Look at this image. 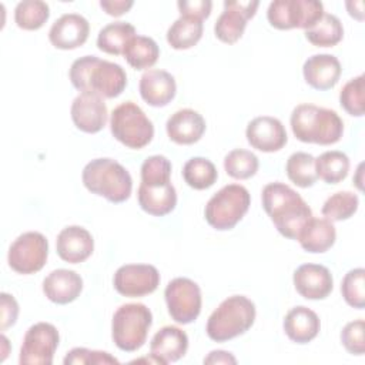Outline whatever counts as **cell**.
I'll use <instances>...</instances> for the list:
<instances>
[{
	"instance_id": "b9f144b4",
	"label": "cell",
	"mask_w": 365,
	"mask_h": 365,
	"mask_svg": "<svg viewBox=\"0 0 365 365\" xmlns=\"http://www.w3.org/2000/svg\"><path fill=\"white\" fill-rule=\"evenodd\" d=\"M63 362H64V365H71V364L101 365V364H118V359L104 351H93V349H87V348H73L71 351L67 352Z\"/></svg>"
},
{
	"instance_id": "ba28073f",
	"label": "cell",
	"mask_w": 365,
	"mask_h": 365,
	"mask_svg": "<svg viewBox=\"0 0 365 365\" xmlns=\"http://www.w3.org/2000/svg\"><path fill=\"white\" fill-rule=\"evenodd\" d=\"M110 130L117 141L133 150L144 148L154 137L151 120L133 101H124L111 111Z\"/></svg>"
},
{
	"instance_id": "30bf717a",
	"label": "cell",
	"mask_w": 365,
	"mask_h": 365,
	"mask_svg": "<svg viewBox=\"0 0 365 365\" xmlns=\"http://www.w3.org/2000/svg\"><path fill=\"white\" fill-rule=\"evenodd\" d=\"M48 257V241L37 231H27L19 235L9 248L7 262L17 274L38 272Z\"/></svg>"
},
{
	"instance_id": "8992f818",
	"label": "cell",
	"mask_w": 365,
	"mask_h": 365,
	"mask_svg": "<svg viewBox=\"0 0 365 365\" xmlns=\"http://www.w3.org/2000/svg\"><path fill=\"white\" fill-rule=\"evenodd\" d=\"M153 324L151 311L140 302L124 304L113 315L111 336L115 346L125 352L140 349Z\"/></svg>"
},
{
	"instance_id": "f35d334b",
	"label": "cell",
	"mask_w": 365,
	"mask_h": 365,
	"mask_svg": "<svg viewBox=\"0 0 365 365\" xmlns=\"http://www.w3.org/2000/svg\"><path fill=\"white\" fill-rule=\"evenodd\" d=\"M341 292L349 307L362 309L365 307V269L354 268L348 271L342 279Z\"/></svg>"
},
{
	"instance_id": "603a6c76",
	"label": "cell",
	"mask_w": 365,
	"mask_h": 365,
	"mask_svg": "<svg viewBox=\"0 0 365 365\" xmlns=\"http://www.w3.org/2000/svg\"><path fill=\"white\" fill-rule=\"evenodd\" d=\"M83 279L71 269H54L43 281V292L54 304L64 305L73 302L80 297Z\"/></svg>"
},
{
	"instance_id": "3957f363",
	"label": "cell",
	"mask_w": 365,
	"mask_h": 365,
	"mask_svg": "<svg viewBox=\"0 0 365 365\" xmlns=\"http://www.w3.org/2000/svg\"><path fill=\"white\" fill-rule=\"evenodd\" d=\"M292 133L302 143L331 145L344 134V121L336 111L315 104L297 106L289 118Z\"/></svg>"
},
{
	"instance_id": "83f0119b",
	"label": "cell",
	"mask_w": 365,
	"mask_h": 365,
	"mask_svg": "<svg viewBox=\"0 0 365 365\" xmlns=\"http://www.w3.org/2000/svg\"><path fill=\"white\" fill-rule=\"evenodd\" d=\"M202 20L191 16H180L167 30V41L175 50H187L202 37Z\"/></svg>"
},
{
	"instance_id": "ee69618b",
	"label": "cell",
	"mask_w": 365,
	"mask_h": 365,
	"mask_svg": "<svg viewBox=\"0 0 365 365\" xmlns=\"http://www.w3.org/2000/svg\"><path fill=\"white\" fill-rule=\"evenodd\" d=\"M0 311H1V325L0 329L6 331L7 328L13 327L17 321L19 317V304L14 299L13 295L7 294V292H1L0 294Z\"/></svg>"
},
{
	"instance_id": "4316f807",
	"label": "cell",
	"mask_w": 365,
	"mask_h": 365,
	"mask_svg": "<svg viewBox=\"0 0 365 365\" xmlns=\"http://www.w3.org/2000/svg\"><path fill=\"white\" fill-rule=\"evenodd\" d=\"M336 240V231L332 221L327 218H311L302 231L299 232L297 241L311 254H319L328 251Z\"/></svg>"
},
{
	"instance_id": "4fadbf2b",
	"label": "cell",
	"mask_w": 365,
	"mask_h": 365,
	"mask_svg": "<svg viewBox=\"0 0 365 365\" xmlns=\"http://www.w3.org/2000/svg\"><path fill=\"white\" fill-rule=\"evenodd\" d=\"M113 284L118 294L128 298H138L158 288L160 272L150 264H125L115 271Z\"/></svg>"
},
{
	"instance_id": "7a4b0ae2",
	"label": "cell",
	"mask_w": 365,
	"mask_h": 365,
	"mask_svg": "<svg viewBox=\"0 0 365 365\" xmlns=\"http://www.w3.org/2000/svg\"><path fill=\"white\" fill-rule=\"evenodd\" d=\"M68 77L78 91L91 93L101 98H115L127 86V74L120 64L96 56L74 60Z\"/></svg>"
},
{
	"instance_id": "ac0fdd59",
	"label": "cell",
	"mask_w": 365,
	"mask_h": 365,
	"mask_svg": "<svg viewBox=\"0 0 365 365\" xmlns=\"http://www.w3.org/2000/svg\"><path fill=\"white\" fill-rule=\"evenodd\" d=\"M90 33L86 17L77 13H67L58 17L48 31L50 43L60 50H73L83 46Z\"/></svg>"
},
{
	"instance_id": "8fae6325",
	"label": "cell",
	"mask_w": 365,
	"mask_h": 365,
	"mask_svg": "<svg viewBox=\"0 0 365 365\" xmlns=\"http://www.w3.org/2000/svg\"><path fill=\"white\" fill-rule=\"evenodd\" d=\"M164 298L168 314L177 324H191L201 312V289L190 278L171 279L164 289Z\"/></svg>"
},
{
	"instance_id": "7c38bea8",
	"label": "cell",
	"mask_w": 365,
	"mask_h": 365,
	"mask_svg": "<svg viewBox=\"0 0 365 365\" xmlns=\"http://www.w3.org/2000/svg\"><path fill=\"white\" fill-rule=\"evenodd\" d=\"M58 341L60 335L54 325L48 322L31 325L24 334L19 362L21 365H51Z\"/></svg>"
},
{
	"instance_id": "bcb514c9",
	"label": "cell",
	"mask_w": 365,
	"mask_h": 365,
	"mask_svg": "<svg viewBox=\"0 0 365 365\" xmlns=\"http://www.w3.org/2000/svg\"><path fill=\"white\" fill-rule=\"evenodd\" d=\"M204 364H212V365H215V364H227V365L232 364V365H235L237 359L231 352L217 349V351H211L208 354V356L204 358Z\"/></svg>"
},
{
	"instance_id": "c3c4849f",
	"label": "cell",
	"mask_w": 365,
	"mask_h": 365,
	"mask_svg": "<svg viewBox=\"0 0 365 365\" xmlns=\"http://www.w3.org/2000/svg\"><path fill=\"white\" fill-rule=\"evenodd\" d=\"M1 342L4 344V348H3V356H1V359H0V361H4V359H6V356H7V349H6V346L9 345V341H7V338H6L4 335H1Z\"/></svg>"
},
{
	"instance_id": "9c48e42d",
	"label": "cell",
	"mask_w": 365,
	"mask_h": 365,
	"mask_svg": "<svg viewBox=\"0 0 365 365\" xmlns=\"http://www.w3.org/2000/svg\"><path fill=\"white\" fill-rule=\"evenodd\" d=\"M324 16V6L315 0H275L267 11L269 24L278 30L312 27Z\"/></svg>"
},
{
	"instance_id": "1f68e13d",
	"label": "cell",
	"mask_w": 365,
	"mask_h": 365,
	"mask_svg": "<svg viewBox=\"0 0 365 365\" xmlns=\"http://www.w3.org/2000/svg\"><path fill=\"white\" fill-rule=\"evenodd\" d=\"M315 171L318 178L327 184H338L348 175L349 158L345 153L338 150L325 151L315 158Z\"/></svg>"
},
{
	"instance_id": "e0dca14e",
	"label": "cell",
	"mask_w": 365,
	"mask_h": 365,
	"mask_svg": "<svg viewBox=\"0 0 365 365\" xmlns=\"http://www.w3.org/2000/svg\"><path fill=\"white\" fill-rule=\"evenodd\" d=\"M294 287L305 299H324L332 288L334 279L329 269L321 264H302L294 271Z\"/></svg>"
},
{
	"instance_id": "d590c367",
	"label": "cell",
	"mask_w": 365,
	"mask_h": 365,
	"mask_svg": "<svg viewBox=\"0 0 365 365\" xmlns=\"http://www.w3.org/2000/svg\"><path fill=\"white\" fill-rule=\"evenodd\" d=\"M259 167L258 157L244 148L230 151L224 158L225 173L235 180H247L257 174Z\"/></svg>"
},
{
	"instance_id": "74e56055",
	"label": "cell",
	"mask_w": 365,
	"mask_h": 365,
	"mask_svg": "<svg viewBox=\"0 0 365 365\" xmlns=\"http://www.w3.org/2000/svg\"><path fill=\"white\" fill-rule=\"evenodd\" d=\"M365 90V76L359 74L358 77L351 78L342 87L339 93V104L341 107L354 117L364 115V94Z\"/></svg>"
},
{
	"instance_id": "e575fe53",
	"label": "cell",
	"mask_w": 365,
	"mask_h": 365,
	"mask_svg": "<svg viewBox=\"0 0 365 365\" xmlns=\"http://www.w3.org/2000/svg\"><path fill=\"white\" fill-rule=\"evenodd\" d=\"M48 17V4L41 0H24L14 9V21L23 30H38Z\"/></svg>"
},
{
	"instance_id": "d6a6232c",
	"label": "cell",
	"mask_w": 365,
	"mask_h": 365,
	"mask_svg": "<svg viewBox=\"0 0 365 365\" xmlns=\"http://www.w3.org/2000/svg\"><path fill=\"white\" fill-rule=\"evenodd\" d=\"M285 171L289 181L301 188L312 187L318 180L315 171V157L308 153L297 151L291 154L287 160Z\"/></svg>"
},
{
	"instance_id": "ab89813d",
	"label": "cell",
	"mask_w": 365,
	"mask_h": 365,
	"mask_svg": "<svg viewBox=\"0 0 365 365\" xmlns=\"http://www.w3.org/2000/svg\"><path fill=\"white\" fill-rule=\"evenodd\" d=\"M171 163L164 155H151L141 165V182L147 185H165L171 180Z\"/></svg>"
},
{
	"instance_id": "52a82bcc",
	"label": "cell",
	"mask_w": 365,
	"mask_h": 365,
	"mask_svg": "<svg viewBox=\"0 0 365 365\" xmlns=\"http://www.w3.org/2000/svg\"><path fill=\"white\" fill-rule=\"evenodd\" d=\"M250 204L251 195L244 185L228 184L208 200L204 215L212 228L227 231L234 228L242 220Z\"/></svg>"
},
{
	"instance_id": "9a60e30c",
	"label": "cell",
	"mask_w": 365,
	"mask_h": 365,
	"mask_svg": "<svg viewBox=\"0 0 365 365\" xmlns=\"http://www.w3.org/2000/svg\"><path fill=\"white\" fill-rule=\"evenodd\" d=\"M71 120L74 125L88 134H96L107 124V106L104 98L91 93H80L71 103Z\"/></svg>"
},
{
	"instance_id": "d6986e66",
	"label": "cell",
	"mask_w": 365,
	"mask_h": 365,
	"mask_svg": "<svg viewBox=\"0 0 365 365\" xmlns=\"http://www.w3.org/2000/svg\"><path fill=\"white\" fill-rule=\"evenodd\" d=\"M56 250L63 261L78 264L93 254L94 240L86 228L80 225H68L58 232Z\"/></svg>"
},
{
	"instance_id": "2e32d148",
	"label": "cell",
	"mask_w": 365,
	"mask_h": 365,
	"mask_svg": "<svg viewBox=\"0 0 365 365\" xmlns=\"http://www.w3.org/2000/svg\"><path fill=\"white\" fill-rule=\"evenodd\" d=\"M250 145L262 153H274L281 150L287 141V131L282 123L271 115H261L251 120L245 130Z\"/></svg>"
},
{
	"instance_id": "d4e9b609",
	"label": "cell",
	"mask_w": 365,
	"mask_h": 365,
	"mask_svg": "<svg viewBox=\"0 0 365 365\" xmlns=\"http://www.w3.org/2000/svg\"><path fill=\"white\" fill-rule=\"evenodd\" d=\"M319 328L321 322L318 315L304 305L289 309L284 318V331L287 336L297 344L311 342L318 335Z\"/></svg>"
},
{
	"instance_id": "7bdbcfd3",
	"label": "cell",
	"mask_w": 365,
	"mask_h": 365,
	"mask_svg": "<svg viewBox=\"0 0 365 365\" xmlns=\"http://www.w3.org/2000/svg\"><path fill=\"white\" fill-rule=\"evenodd\" d=\"M180 16H191L204 20L210 16L212 3L210 0H180L177 3Z\"/></svg>"
},
{
	"instance_id": "f1b7e54d",
	"label": "cell",
	"mask_w": 365,
	"mask_h": 365,
	"mask_svg": "<svg viewBox=\"0 0 365 365\" xmlns=\"http://www.w3.org/2000/svg\"><path fill=\"white\" fill-rule=\"evenodd\" d=\"M135 36V27L127 21H114L104 26L97 36L98 50L120 56L123 54L127 43Z\"/></svg>"
},
{
	"instance_id": "8d00e7d4",
	"label": "cell",
	"mask_w": 365,
	"mask_h": 365,
	"mask_svg": "<svg viewBox=\"0 0 365 365\" xmlns=\"http://www.w3.org/2000/svg\"><path fill=\"white\" fill-rule=\"evenodd\" d=\"M359 205V198L351 191H338L327 198L322 205V215L329 221H344L351 218Z\"/></svg>"
},
{
	"instance_id": "f546056e",
	"label": "cell",
	"mask_w": 365,
	"mask_h": 365,
	"mask_svg": "<svg viewBox=\"0 0 365 365\" xmlns=\"http://www.w3.org/2000/svg\"><path fill=\"white\" fill-rule=\"evenodd\" d=\"M123 56L133 68L145 70L157 63L160 57V48L151 37L135 34L127 43Z\"/></svg>"
},
{
	"instance_id": "44dd1931",
	"label": "cell",
	"mask_w": 365,
	"mask_h": 365,
	"mask_svg": "<svg viewBox=\"0 0 365 365\" xmlns=\"http://www.w3.org/2000/svg\"><path fill=\"white\" fill-rule=\"evenodd\" d=\"M341 63L332 54H314L302 66V74L308 86L315 90L334 88L341 77Z\"/></svg>"
},
{
	"instance_id": "5b68a950",
	"label": "cell",
	"mask_w": 365,
	"mask_h": 365,
	"mask_svg": "<svg viewBox=\"0 0 365 365\" xmlns=\"http://www.w3.org/2000/svg\"><path fill=\"white\" fill-rule=\"evenodd\" d=\"M255 305L244 295L225 298L208 317L205 331L215 342H225L245 334L255 321Z\"/></svg>"
},
{
	"instance_id": "7402d4cb",
	"label": "cell",
	"mask_w": 365,
	"mask_h": 365,
	"mask_svg": "<svg viewBox=\"0 0 365 365\" xmlns=\"http://www.w3.org/2000/svg\"><path fill=\"white\" fill-rule=\"evenodd\" d=\"M140 94L141 98L153 107H164L175 97L177 84L174 77L158 68L147 70L140 78Z\"/></svg>"
},
{
	"instance_id": "60d3db41",
	"label": "cell",
	"mask_w": 365,
	"mask_h": 365,
	"mask_svg": "<svg viewBox=\"0 0 365 365\" xmlns=\"http://www.w3.org/2000/svg\"><path fill=\"white\" fill-rule=\"evenodd\" d=\"M364 319H355L348 322L341 331V342L344 348L352 355H364L365 342H364Z\"/></svg>"
},
{
	"instance_id": "277c9868",
	"label": "cell",
	"mask_w": 365,
	"mask_h": 365,
	"mask_svg": "<svg viewBox=\"0 0 365 365\" xmlns=\"http://www.w3.org/2000/svg\"><path fill=\"white\" fill-rule=\"evenodd\" d=\"M84 187L107 201L118 204L130 198L133 180L130 173L113 158H94L81 173Z\"/></svg>"
},
{
	"instance_id": "4dcf8cb0",
	"label": "cell",
	"mask_w": 365,
	"mask_h": 365,
	"mask_svg": "<svg viewBox=\"0 0 365 365\" xmlns=\"http://www.w3.org/2000/svg\"><path fill=\"white\" fill-rule=\"evenodd\" d=\"M344 37V27L341 20L329 13L324 16L308 30H305V38L317 47H332L338 44Z\"/></svg>"
},
{
	"instance_id": "836d02e7",
	"label": "cell",
	"mask_w": 365,
	"mask_h": 365,
	"mask_svg": "<svg viewBox=\"0 0 365 365\" xmlns=\"http://www.w3.org/2000/svg\"><path fill=\"white\" fill-rule=\"evenodd\" d=\"M184 181L194 190H207L218 178L215 165L204 157H192L182 167Z\"/></svg>"
},
{
	"instance_id": "6da1fadb",
	"label": "cell",
	"mask_w": 365,
	"mask_h": 365,
	"mask_svg": "<svg viewBox=\"0 0 365 365\" xmlns=\"http://www.w3.org/2000/svg\"><path fill=\"white\" fill-rule=\"evenodd\" d=\"M262 207L277 231L289 240H297L305 224L314 217L304 198L284 182H269L261 192Z\"/></svg>"
},
{
	"instance_id": "5bb4252c",
	"label": "cell",
	"mask_w": 365,
	"mask_h": 365,
	"mask_svg": "<svg viewBox=\"0 0 365 365\" xmlns=\"http://www.w3.org/2000/svg\"><path fill=\"white\" fill-rule=\"evenodd\" d=\"M259 1H224V11L215 21V37L227 44H234L241 38L247 27V21L255 16Z\"/></svg>"
},
{
	"instance_id": "cb8c5ba5",
	"label": "cell",
	"mask_w": 365,
	"mask_h": 365,
	"mask_svg": "<svg viewBox=\"0 0 365 365\" xmlns=\"http://www.w3.org/2000/svg\"><path fill=\"white\" fill-rule=\"evenodd\" d=\"M188 349L187 334L173 325L163 327L157 331L150 342V354L160 359L161 365L168 362H175L181 359Z\"/></svg>"
},
{
	"instance_id": "7dc6e473",
	"label": "cell",
	"mask_w": 365,
	"mask_h": 365,
	"mask_svg": "<svg viewBox=\"0 0 365 365\" xmlns=\"http://www.w3.org/2000/svg\"><path fill=\"white\" fill-rule=\"evenodd\" d=\"M346 10L351 17L362 21L364 20V1L361 0H354V1H346L345 3Z\"/></svg>"
},
{
	"instance_id": "f6af8a7d",
	"label": "cell",
	"mask_w": 365,
	"mask_h": 365,
	"mask_svg": "<svg viewBox=\"0 0 365 365\" xmlns=\"http://www.w3.org/2000/svg\"><path fill=\"white\" fill-rule=\"evenodd\" d=\"M133 0H101L100 7L108 14V16H123L133 7Z\"/></svg>"
},
{
	"instance_id": "484cf974",
	"label": "cell",
	"mask_w": 365,
	"mask_h": 365,
	"mask_svg": "<svg viewBox=\"0 0 365 365\" xmlns=\"http://www.w3.org/2000/svg\"><path fill=\"white\" fill-rule=\"evenodd\" d=\"M137 198L141 210L154 217L167 215L177 205V191L171 182L165 185H147L141 182Z\"/></svg>"
},
{
	"instance_id": "ffe728a7",
	"label": "cell",
	"mask_w": 365,
	"mask_h": 365,
	"mask_svg": "<svg viewBox=\"0 0 365 365\" xmlns=\"http://www.w3.org/2000/svg\"><path fill=\"white\" fill-rule=\"evenodd\" d=\"M165 130L168 138L175 144L190 145L202 137L205 131V120L198 111L182 108L168 117Z\"/></svg>"
}]
</instances>
